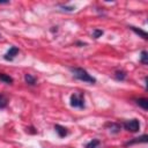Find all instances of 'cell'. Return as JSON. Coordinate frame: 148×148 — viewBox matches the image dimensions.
<instances>
[{
  "mask_svg": "<svg viewBox=\"0 0 148 148\" xmlns=\"http://www.w3.org/2000/svg\"><path fill=\"white\" fill-rule=\"evenodd\" d=\"M140 62L142 65H147L148 64V52L146 50H142L140 53Z\"/></svg>",
  "mask_w": 148,
  "mask_h": 148,
  "instance_id": "obj_14",
  "label": "cell"
},
{
  "mask_svg": "<svg viewBox=\"0 0 148 148\" xmlns=\"http://www.w3.org/2000/svg\"><path fill=\"white\" fill-rule=\"evenodd\" d=\"M54 130H56V132H57V134H58L59 138H65V136L68 135V130L66 127L59 125V124L54 125Z\"/></svg>",
  "mask_w": 148,
  "mask_h": 148,
  "instance_id": "obj_5",
  "label": "cell"
},
{
  "mask_svg": "<svg viewBox=\"0 0 148 148\" xmlns=\"http://www.w3.org/2000/svg\"><path fill=\"white\" fill-rule=\"evenodd\" d=\"M106 126L109 127V131L111 133H113V134L119 133L120 132V128H121V126L119 124H117V123H109V124H106Z\"/></svg>",
  "mask_w": 148,
  "mask_h": 148,
  "instance_id": "obj_8",
  "label": "cell"
},
{
  "mask_svg": "<svg viewBox=\"0 0 148 148\" xmlns=\"http://www.w3.org/2000/svg\"><path fill=\"white\" fill-rule=\"evenodd\" d=\"M135 102H136V104H138L140 108H142L145 111L148 110V99H147V98L141 97V98H138Z\"/></svg>",
  "mask_w": 148,
  "mask_h": 148,
  "instance_id": "obj_11",
  "label": "cell"
},
{
  "mask_svg": "<svg viewBox=\"0 0 148 148\" xmlns=\"http://www.w3.org/2000/svg\"><path fill=\"white\" fill-rule=\"evenodd\" d=\"M123 127L131 132V133H136L139 130H140V121L136 119V118H133V119H128V120H125L123 123Z\"/></svg>",
  "mask_w": 148,
  "mask_h": 148,
  "instance_id": "obj_3",
  "label": "cell"
},
{
  "mask_svg": "<svg viewBox=\"0 0 148 148\" xmlns=\"http://www.w3.org/2000/svg\"><path fill=\"white\" fill-rule=\"evenodd\" d=\"M103 34H104V31H103V30H101V29H94V31H92V38L97 39V38L102 37V36H103Z\"/></svg>",
  "mask_w": 148,
  "mask_h": 148,
  "instance_id": "obj_16",
  "label": "cell"
},
{
  "mask_svg": "<svg viewBox=\"0 0 148 148\" xmlns=\"http://www.w3.org/2000/svg\"><path fill=\"white\" fill-rule=\"evenodd\" d=\"M0 81H2L3 83H7V84H12L13 83V77L9 76L8 74H5V73H0Z\"/></svg>",
  "mask_w": 148,
  "mask_h": 148,
  "instance_id": "obj_12",
  "label": "cell"
},
{
  "mask_svg": "<svg viewBox=\"0 0 148 148\" xmlns=\"http://www.w3.org/2000/svg\"><path fill=\"white\" fill-rule=\"evenodd\" d=\"M18 52H20L18 47H16V46H12V47H9V50L5 53L3 59H5V60H7V61H13V60H14V58L18 54Z\"/></svg>",
  "mask_w": 148,
  "mask_h": 148,
  "instance_id": "obj_4",
  "label": "cell"
},
{
  "mask_svg": "<svg viewBox=\"0 0 148 148\" xmlns=\"http://www.w3.org/2000/svg\"><path fill=\"white\" fill-rule=\"evenodd\" d=\"M76 45H86V43H82V42H76Z\"/></svg>",
  "mask_w": 148,
  "mask_h": 148,
  "instance_id": "obj_18",
  "label": "cell"
},
{
  "mask_svg": "<svg viewBox=\"0 0 148 148\" xmlns=\"http://www.w3.org/2000/svg\"><path fill=\"white\" fill-rule=\"evenodd\" d=\"M133 32H135L136 35H139L140 37H142L143 39H147L148 38V35H147V32L145 31V30H142V29H139V28H136V27H133V25H130L128 27Z\"/></svg>",
  "mask_w": 148,
  "mask_h": 148,
  "instance_id": "obj_7",
  "label": "cell"
},
{
  "mask_svg": "<svg viewBox=\"0 0 148 148\" xmlns=\"http://www.w3.org/2000/svg\"><path fill=\"white\" fill-rule=\"evenodd\" d=\"M113 76L117 81H124L126 79V72L124 69H117L113 74Z\"/></svg>",
  "mask_w": 148,
  "mask_h": 148,
  "instance_id": "obj_9",
  "label": "cell"
},
{
  "mask_svg": "<svg viewBox=\"0 0 148 148\" xmlns=\"http://www.w3.org/2000/svg\"><path fill=\"white\" fill-rule=\"evenodd\" d=\"M101 147V141L98 139H92L86 145V148H99Z\"/></svg>",
  "mask_w": 148,
  "mask_h": 148,
  "instance_id": "obj_13",
  "label": "cell"
},
{
  "mask_svg": "<svg viewBox=\"0 0 148 148\" xmlns=\"http://www.w3.org/2000/svg\"><path fill=\"white\" fill-rule=\"evenodd\" d=\"M147 139H148V136L146 134H143V135H141L139 138H134L133 140L126 142L125 146H131V145H135V143H145V142H147Z\"/></svg>",
  "mask_w": 148,
  "mask_h": 148,
  "instance_id": "obj_6",
  "label": "cell"
},
{
  "mask_svg": "<svg viewBox=\"0 0 148 148\" xmlns=\"http://www.w3.org/2000/svg\"><path fill=\"white\" fill-rule=\"evenodd\" d=\"M62 8V10H66V12H73L75 10V7L74 6H60Z\"/></svg>",
  "mask_w": 148,
  "mask_h": 148,
  "instance_id": "obj_17",
  "label": "cell"
},
{
  "mask_svg": "<svg viewBox=\"0 0 148 148\" xmlns=\"http://www.w3.org/2000/svg\"><path fill=\"white\" fill-rule=\"evenodd\" d=\"M24 81H25V83L29 84V86H35L36 82H37V79H36L34 75L27 73V74H24Z\"/></svg>",
  "mask_w": 148,
  "mask_h": 148,
  "instance_id": "obj_10",
  "label": "cell"
},
{
  "mask_svg": "<svg viewBox=\"0 0 148 148\" xmlns=\"http://www.w3.org/2000/svg\"><path fill=\"white\" fill-rule=\"evenodd\" d=\"M73 76L80 81H83V82H87V83H90V84H94L96 83V79L94 76H91L86 69L81 68V67H71L69 68Z\"/></svg>",
  "mask_w": 148,
  "mask_h": 148,
  "instance_id": "obj_1",
  "label": "cell"
},
{
  "mask_svg": "<svg viewBox=\"0 0 148 148\" xmlns=\"http://www.w3.org/2000/svg\"><path fill=\"white\" fill-rule=\"evenodd\" d=\"M69 104L75 109H84V95L82 92H74L71 95Z\"/></svg>",
  "mask_w": 148,
  "mask_h": 148,
  "instance_id": "obj_2",
  "label": "cell"
},
{
  "mask_svg": "<svg viewBox=\"0 0 148 148\" xmlns=\"http://www.w3.org/2000/svg\"><path fill=\"white\" fill-rule=\"evenodd\" d=\"M7 104H8V98L3 94H0V109L6 108Z\"/></svg>",
  "mask_w": 148,
  "mask_h": 148,
  "instance_id": "obj_15",
  "label": "cell"
}]
</instances>
